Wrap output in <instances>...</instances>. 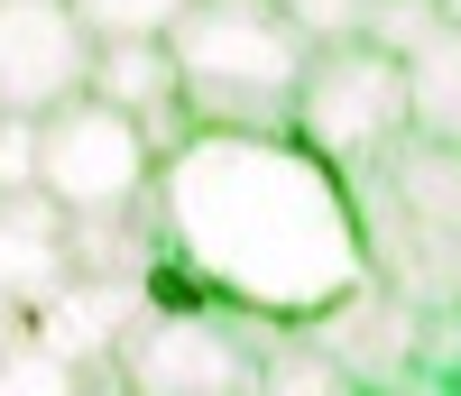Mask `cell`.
Returning a JSON list of instances; mask_svg holds the SVG:
<instances>
[{"label":"cell","mask_w":461,"mask_h":396,"mask_svg":"<svg viewBox=\"0 0 461 396\" xmlns=\"http://www.w3.org/2000/svg\"><path fill=\"white\" fill-rule=\"evenodd\" d=\"M148 221L230 295V313L267 332H304L351 286H369L351 184L286 130H194L185 148H167Z\"/></svg>","instance_id":"6da1fadb"},{"label":"cell","mask_w":461,"mask_h":396,"mask_svg":"<svg viewBox=\"0 0 461 396\" xmlns=\"http://www.w3.org/2000/svg\"><path fill=\"white\" fill-rule=\"evenodd\" d=\"M167 56L194 130H286L314 65V47L277 19V0H194L167 28Z\"/></svg>","instance_id":"7a4b0ae2"},{"label":"cell","mask_w":461,"mask_h":396,"mask_svg":"<svg viewBox=\"0 0 461 396\" xmlns=\"http://www.w3.org/2000/svg\"><path fill=\"white\" fill-rule=\"evenodd\" d=\"M286 139H304L341 184L378 176V166H388V157L415 139L406 65H397L388 47H369V37H360V47H323L314 65H304V93H295Z\"/></svg>","instance_id":"3957f363"},{"label":"cell","mask_w":461,"mask_h":396,"mask_svg":"<svg viewBox=\"0 0 461 396\" xmlns=\"http://www.w3.org/2000/svg\"><path fill=\"white\" fill-rule=\"evenodd\" d=\"M148 184H158V148L102 93H74L37 121V194L65 221H121L148 203Z\"/></svg>","instance_id":"277c9868"},{"label":"cell","mask_w":461,"mask_h":396,"mask_svg":"<svg viewBox=\"0 0 461 396\" xmlns=\"http://www.w3.org/2000/svg\"><path fill=\"white\" fill-rule=\"evenodd\" d=\"M258 341H267V323H249V313H221V323H203V313H139L102 378L121 396H249Z\"/></svg>","instance_id":"5b68a950"},{"label":"cell","mask_w":461,"mask_h":396,"mask_svg":"<svg viewBox=\"0 0 461 396\" xmlns=\"http://www.w3.org/2000/svg\"><path fill=\"white\" fill-rule=\"evenodd\" d=\"M93 74V37L65 0H0V111L47 121L56 102L84 93Z\"/></svg>","instance_id":"8992f818"},{"label":"cell","mask_w":461,"mask_h":396,"mask_svg":"<svg viewBox=\"0 0 461 396\" xmlns=\"http://www.w3.org/2000/svg\"><path fill=\"white\" fill-rule=\"evenodd\" d=\"M304 332L351 369L360 396H388V387H406L415 369H425V313H415L406 295H388L378 276H369V286H351L332 313H314Z\"/></svg>","instance_id":"52a82bcc"},{"label":"cell","mask_w":461,"mask_h":396,"mask_svg":"<svg viewBox=\"0 0 461 396\" xmlns=\"http://www.w3.org/2000/svg\"><path fill=\"white\" fill-rule=\"evenodd\" d=\"M139 313H148L139 276H65V286H47L37 304H19V341L65 360V369H84V378H102Z\"/></svg>","instance_id":"ba28073f"},{"label":"cell","mask_w":461,"mask_h":396,"mask_svg":"<svg viewBox=\"0 0 461 396\" xmlns=\"http://www.w3.org/2000/svg\"><path fill=\"white\" fill-rule=\"evenodd\" d=\"M74 221L47 203V194H0V295L10 304H37L47 286L74 276Z\"/></svg>","instance_id":"9c48e42d"},{"label":"cell","mask_w":461,"mask_h":396,"mask_svg":"<svg viewBox=\"0 0 461 396\" xmlns=\"http://www.w3.org/2000/svg\"><path fill=\"white\" fill-rule=\"evenodd\" d=\"M406 111H415V139L461 157V19H443L425 47L406 56Z\"/></svg>","instance_id":"30bf717a"},{"label":"cell","mask_w":461,"mask_h":396,"mask_svg":"<svg viewBox=\"0 0 461 396\" xmlns=\"http://www.w3.org/2000/svg\"><path fill=\"white\" fill-rule=\"evenodd\" d=\"M84 93H102L111 111H130V121H158V111L176 102V56H167V37H121V47H93Z\"/></svg>","instance_id":"8fae6325"},{"label":"cell","mask_w":461,"mask_h":396,"mask_svg":"<svg viewBox=\"0 0 461 396\" xmlns=\"http://www.w3.org/2000/svg\"><path fill=\"white\" fill-rule=\"evenodd\" d=\"M249 396H360V387H351V369H341L314 332H267Z\"/></svg>","instance_id":"7c38bea8"},{"label":"cell","mask_w":461,"mask_h":396,"mask_svg":"<svg viewBox=\"0 0 461 396\" xmlns=\"http://www.w3.org/2000/svg\"><path fill=\"white\" fill-rule=\"evenodd\" d=\"M74 19H84V37L93 47H121V37H167L194 0H65Z\"/></svg>","instance_id":"4fadbf2b"},{"label":"cell","mask_w":461,"mask_h":396,"mask_svg":"<svg viewBox=\"0 0 461 396\" xmlns=\"http://www.w3.org/2000/svg\"><path fill=\"white\" fill-rule=\"evenodd\" d=\"M277 19L323 56V47H360L369 37V0H277Z\"/></svg>","instance_id":"5bb4252c"},{"label":"cell","mask_w":461,"mask_h":396,"mask_svg":"<svg viewBox=\"0 0 461 396\" xmlns=\"http://www.w3.org/2000/svg\"><path fill=\"white\" fill-rule=\"evenodd\" d=\"M0 396H93V378L47 360V350H28V341H10L0 350Z\"/></svg>","instance_id":"9a60e30c"},{"label":"cell","mask_w":461,"mask_h":396,"mask_svg":"<svg viewBox=\"0 0 461 396\" xmlns=\"http://www.w3.org/2000/svg\"><path fill=\"white\" fill-rule=\"evenodd\" d=\"M443 28V0H369V47H388L397 65Z\"/></svg>","instance_id":"2e32d148"},{"label":"cell","mask_w":461,"mask_h":396,"mask_svg":"<svg viewBox=\"0 0 461 396\" xmlns=\"http://www.w3.org/2000/svg\"><path fill=\"white\" fill-rule=\"evenodd\" d=\"M0 194H37V121L0 111Z\"/></svg>","instance_id":"e0dca14e"},{"label":"cell","mask_w":461,"mask_h":396,"mask_svg":"<svg viewBox=\"0 0 461 396\" xmlns=\"http://www.w3.org/2000/svg\"><path fill=\"white\" fill-rule=\"evenodd\" d=\"M388 396H443V378H434V369H415V378H406V387H388Z\"/></svg>","instance_id":"ac0fdd59"},{"label":"cell","mask_w":461,"mask_h":396,"mask_svg":"<svg viewBox=\"0 0 461 396\" xmlns=\"http://www.w3.org/2000/svg\"><path fill=\"white\" fill-rule=\"evenodd\" d=\"M10 341H19V304L0 295V350H10Z\"/></svg>","instance_id":"d6986e66"},{"label":"cell","mask_w":461,"mask_h":396,"mask_svg":"<svg viewBox=\"0 0 461 396\" xmlns=\"http://www.w3.org/2000/svg\"><path fill=\"white\" fill-rule=\"evenodd\" d=\"M93 396H121V387H111V378H93Z\"/></svg>","instance_id":"ffe728a7"}]
</instances>
